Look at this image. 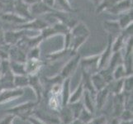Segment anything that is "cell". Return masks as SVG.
I'll return each mask as SVG.
<instances>
[{"label":"cell","mask_w":133,"mask_h":124,"mask_svg":"<svg viewBox=\"0 0 133 124\" xmlns=\"http://www.w3.org/2000/svg\"><path fill=\"white\" fill-rule=\"evenodd\" d=\"M38 104L37 102H26L7 110V113H12L16 118L18 117L22 120H26L29 116L32 115L34 110Z\"/></svg>","instance_id":"6da1fadb"},{"label":"cell","mask_w":133,"mask_h":124,"mask_svg":"<svg viewBox=\"0 0 133 124\" xmlns=\"http://www.w3.org/2000/svg\"><path fill=\"white\" fill-rule=\"evenodd\" d=\"M23 93V89L21 88H13L1 91L0 92V104L8 103L9 101L14 100L18 97H21Z\"/></svg>","instance_id":"7a4b0ae2"},{"label":"cell","mask_w":133,"mask_h":124,"mask_svg":"<svg viewBox=\"0 0 133 124\" xmlns=\"http://www.w3.org/2000/svg\"><path fill=\"white\" fill-rule=\"evenodd\" d=\"M58 112H59L58 117L59 119V122L62 124H70L71 122L74 119H75L74 117V114L72 113L71 108L69 106V104L65 105V106H61V108H59Z\"/></svg>","instance_id":"3957f363"},{"label":"cell","mask_w":133,"mask_h":124,"mask_svg":"<svg viewBox=\"0 0 133 124\" xmlns=\"http://www.w3.org/2000/svg\"><path fill=\"white\" fill-rule=\"evenodd\" d=\"M97 94L95 96V108L97 110H102L105 108V105L107 103V99L108 98L109 90L108 88L105 87L103 89L98 90Z\"/></svg>","instance_id":"277c9868"},{"label":"cell","mask_w":133,"mask_h":124,"mask_svg":"<svg viewBox=\"0 0 133 124\" xmlns=\"http://www.w3.org/2000/svg\"><path fill=\"white\" fill-rule=\"evenodd\" d=\"M83 103L84 108L85 109L88 110L89 112L91 113L94 114L96 112V108H95V97L93 96V94H91L89 91L88 90H84V94H83Z\"/></svg>","instance_id":"5b68a950"},{"label":"cell","mask_w":133,"mask_h":124,"mask_svg":"<svg viewBox=\"0 0 133 124\" xmlns=\"http://www.w3.org/2000/svg\"><path fill=\"white\" fill-rule=\"evenodd\" d=\"M28 80H29L28 84H30L31 86V88L34 89V92L36 94V102L39 103L42 99V93H43L42 87L40 84L39 80L37 77L33 76V77H31Z\"/></svg>","instance_id":"8992f818"},{"label":"cell","mask_w":133,"mask_h":124,"mask_svg":"<svg viewBox=\"0 0 133 124\" xmlns=\"http://www.w3.org/2000/svg\"><path fill=\"white\" fill-rule=\"evenodd\" d=\"M13 88H15L13 85V76L11 71H8L5 73L4 76L0 79V92Z\"/></svg>","instance_id":"52a82bcc"},{"label":"cell","mask_w":133,"mask_h":124,"mask_svg":"<svg viewBox=\"0 0 133 124\" xmlns=\"http://www.w3.org/2000/svg\"><path fill=\"white\" fill-rule=\"evenodd\" d=\"M70 79H67L64 82L63 88H62V93H61V106H65L69 103V99L70 97Z\"/></svg>","instance_id":"ba28073f"},{"label":"cell","mask_w":133,"mask_h":124,"mask_svg":"<svg viewBox=\"0 0 133 124\" xmlns=\"http://www.w3.org/2000/svg\"><path fill=\"white\" fill-rule=\"evenodd\" d=\"M84 91V87L83 85V83H81V84L79 85V87L75 89L74 93L70 94V99H69V103H74L80 101L82 97H83Z\"/></svg>","instance_id":"9c48e42d"},{"label":"cell","mask_w":133,"mask_h":124,"mask_svg":"<svg viewBox=\"0 0 133 124\" xmlns=\"http://www.w3.org/2000/svg\"><path fill=\"white\" fill-rule=\"evenodd\" d=\"M28 83H29L28 78L23 76L22 75H19L13 77V85H14L15 88L22 89V87L27 85Z\"/></svg>","instance_id":"30bf717a"},{"label":"cell","mask_w":133,"mask_h":124,"mask_svg":"<svg viewBox=\"0 0 133 124\" xmlns=\"http://www.w3.org/2000/svg\"><path fill=\"white\" fill-rule=\"evenodd\" d=\"M69 106H70V108L72 110V113L74 114L75 118H78L81 111L84 108V105H83V103H82L81 100L79 101V102L74 103H69Z\"/></svg>","instance_id":"8fae6325"},{"label":"cell","mask_w":133,"mask_h":124,"mask_svg":"<svg viewBox=\"0 0 133 124\" xmlns=\"http://www.w3.org/2000/svg\"><path fill=\"white\" fill-rule=\"evenodd\" d=\"M94 118V114L91 113L90 112H89L88 110L84 108L83 110L81 111L79 116L78 117V119H79L81 122H83L85 124L87 122H90Z\"/></svg>","instance_id":"7c38bea8"},{"label":"cell","mask_w":133,"mask_h":124,"mask_svg":"<svg viewBox=\"0 0 133 124\" xmlns=\"http://www.w3.org/2000/svg\"><path fill=\"white\" fill-rule=\"evenodd\" d=\"M76 63H77V61H73L70 64H68L62 71V75L65 77H67L71 72H73V70H74L75 68Z\"/></svg>","instance_id":"4fadbf2b"},{"label":"cell","mask_w":133,"mask_h":124,"mask_svg":"<svg viewBox=\"0 0 133 124\" xmlns=\"http://www.w3.org/2000/svg\"><path fill=\"white\" fill-rule=\"evenodd\" d=\"M123 89L126 91V93H131L132 91V77L130 76L127 78L125 81H123Z\"/></svg>","instance_id":"5bb4252c"},{"label":"cell","mask_w":133,"mask_h":124,"mask_svg":"<svg viewBox=\"0 0 133 124\" xmlns=\"http://www.w3.org/2000/svg\"><path fill=\"white\" fill-rule=\"evenodd\" d=\"M119 118L121 120H132V111L128 109H124L119 116Z\"/></svg>","instance_id":"9a60e30c"},{"label":"cell","mask_w":133,"mask_h":124,"mask_svg":"<svg viewBox=\"0 0 133 124\" xmlns=\"http://www.w3.org/2000/svg\"><path fill=\"white\" fill-rule=\"evenodd\" d=\"M15 116L12 113H8L6 116H4L1 120H0V124H12L13 120L15 119Z\"/></svg>","instance_id":"2e32d148"},{"label":"cell","mask_w":133,"mask_h":124,"mask_svg":"<svg viewBox=\"0 0 133 124\" xmlns=\"http://www.w3.org/2000/svg\"><path fill=\"white\" fill-rule=\"evenodd\" d=\"M26 120L27 122H29L30 124H46L45 122H43L42 119H40L35 115H31L27 118Z\"/></svg>","instance_id":"e0dca14e"},{"label":"cell","mask_w":133,"mask_h":124,"mask_svg":"<svg viewBox=\"0 0 133 124\" xmlns=\"http://www.w3.org/2000/svg\"><path fill=\"white\" fill-rule=\"evenodd\" d=\"M125 70H123V68L122 66L120 67H117V70L114 72V78L116 80H122V78L125 75Z\"/></svg>","instance_id":"ac0fdd59"},{"label":"cell","mask_w":133,"mask_h":124,"mask_svg":"<svg viewBox=\"0 0 133 124\" xmlns=\"http://www.w3.org/2000/svg\"><path fill=\"white\" fill-rule=\"evenodd\" d=\"M118 124H133V121L132 120H121L120 119Z\"/></svg>","instance_id":"d6986e66"},{"label":"cell","mask_w":133,"mask_h":124,"mask_svg":"<svg viewBox=\"0 0 133 124\" xmlns=\"http://www.w3.org/2000/svg\"><path fill=\"white\" fill-rule=\"evenodd\" d=\"M70 124H84L83 122H81L79 119H78V118H75V119H74L72 122H71V123Z\"/></svg>","instance_id":"ffe728a7"},{"label":"cell","mask_w":133,"mask_h":124,"mask_svg":"<svg viewBox=\"0 0 133 124\" xmlns=\"http://www.w3.org/2000/svg\"><path fill=\"white\" fill-rule=\"evenodd\" d=\"M85 124H93V122H92V120H91L90 122H87V123H85Z\"/></svg>","instance_id":"44dd1931"}]
</instances>
